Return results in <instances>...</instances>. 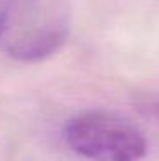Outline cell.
I'll return each instance as SVG.
<instances>
[{
    "label": "cell",
    "mask_w": 159,
    "mask_h": 161,
    "mask_svg": "<svg viewBox=\"0 0 159 161\" xmlns=\"http://www.w3.org/2000/svg\"><path fill=\"white\" fill-rule=\"evenodd\" d=\"M0 45L17 62H41L65 45L70 33L67 0H0Z\"/></svg>",
    "instance_id": "obj_1"
},
{
    "label": "cell",
    "mask_w": 159,
    "mask_h": 161,
    "mask_svg": "<svg viewBox=\"0 0 159 161\" xmlns=\"http://www.w3.org/2000/svg\"><path fill=\"white\" fill-rule=\"evenodd\" d=\"M63 141L72 153L89 161H142L147 139L132 122L103 110H91L67 120Z\"/></svg>",
    "instance_id": "obj_2"
},
{
    "label": "cell",
    "mask_w": 159,
    "mask_h": 161,
    "mask_svg": "<svg viewBox=\"0 0 159 161\" xmlns=\"http://www.w3.org/2000/svg\"><path fill=\"white\" fill-rule=\"evenodd\" d=\"M0 40H2V19H0Z\"/></svg>",
    "instance_id": "obj_3"
}]
</instances>
